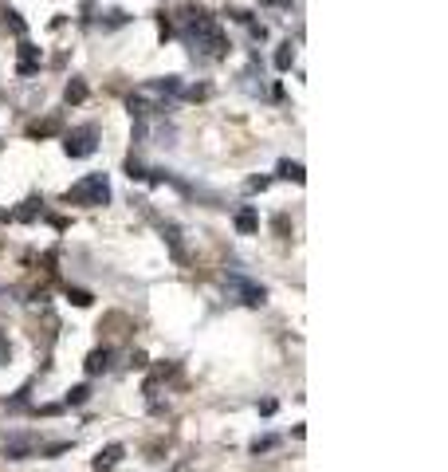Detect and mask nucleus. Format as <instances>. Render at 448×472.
<instances>
[{"mask_svg":"<svg viewBox=\"0 0 448 472\" xmlns=\"http://www.w3.org/2000/svg\"><path fill=\"white\" fill-rule=\"evenodd\" d=\"M67 205H107L110 201V182L107 173H87L83 182H75L67 193H63Z\"/></svg>","mask_w":448,"mask_h":472,"instance_id":"nucleus-1","label":"nucleus"},{"mask_svg":"<svg viewBox=\"0 0 448 472\" xmlns=\"http://www.w3.org/2000/svg\"><path fill=\"white\" fill-rule=\"evenodd\" d=\"M63 150L71 157H91L98 150V142H95V126H79V130H71L67 138H63Z\"/></svg>","mask_w":448,"mask_h":472,"instance_id":"nucleus-2","label":"nucleus"},{"mask_svg":"<svg viewBox=\"0 0 448 472\" xmlns=\"http://www.w3.org/2000/svg\"><path fill=\"white\" fill-rule=\"evenodd\" d=\"M229 283H232V288H236V291H240V299L248 303V307H264V303H267V291L260 288V283H252V279H244V276H232Z\"/></svg>","mask_w":448,"mask_h":472,"instance_id":"nucleus-3","label":"nucleus"},{"mask_svg":"<svg viewBox=\"0 0 448 472\" xmlns=\"http://www.w3.org/2000/svg\"><path fill=\"white\" fill-rule=\"evenodd\" d=\"M32 453H36V437L16 433V437H8V441H4V457H8V460H28Z\"/></svg>","mask_w":448,"mask_h":472,"instance_id":"nucleus-4","label":"nucleus"},{"mask_svg":"<svg viewBox=\"0 0 448 472\" xmlns=\"http://www.w3.org/2000/svg\"><path fill=\"white\" fill-rule=\"evenodd\" d=\"M39 63H44L39 48H32V44L24 40V44H20V67H16V71H20V75L28 79V75H36V71H39Z\"/></svg>","mask_w":448,"mask_h":472,"instance_id":"nucleus-5","label":"nucleus"},{"mask_svg":"<svg viewBox=\"0 0 448 472\" xmlns=\"http://www.w3.org/2000/svg\"><path fill=\"white\" fill-rule=\"evenodd\" d=\"M122 453H126L122 445H107V448H102V453L95 457V469H98V472H110V469H114V464L122 460Z\"/></svg>","mask_w":448,"mask_h":472,"instance_id":"nucleus-6","label":"nucleus"},{"mask_svg":"<svg viewBox=\"0 0 448 472\" xmlns=\"http://www.w3.org/2000/svg\"><path fill=\"white\" fill-rule=\"evenodd\" d=\"M102 370H110V351H107V347L87 354V374H102Z\"/></svg>","mask_w":448,"mask_h":472,"instance_id":"nucleus-7","label":"nucleus"},{"mask_svg":"<svg viewBox=\"0 0 448 472\" xmlns=\"http://www.w3.org/2000/svg\"><path fill=\"white\" fill-rule=\"evenodd\" d=\"M236 229L244 232V236H248V232H256L260 229V217H256V209L248 205V209H240V213H236Z\"/></svg>","mask_w":448,"mask_h":472,"instance_id":"nucleus-8","label":"nucleus"},{"mask_svg":"<svg viewBox=\"0 0 448 472\" xmlns=\"http://www.w3.org/2000/svg\"><path fill=\"white\" fill-rule=\"evenodd\" d=\"M279 177H287V182H295V185H303V166H299V161H287V157H283V161H279Z\"/></svg>","mask_w":448,"mask_h":472,"instance_id":"nucleus-9","label":"nucleus"},{"mask_svg":"<svg viewBox=\"0 0 448 472\" xmlns=\"http://www.w3.org/2000/svg\"><path fill=\"white\" fill-rule=\"evenodd\" d=\"M165 241H170V248H173V256H177V260H185V244H181V232L173 229V225H165Z\"/></svg>","mask_w":448,"mask_h":472,"instance_id":"nucleus-10","label":"nucleus"},{"mask_svg":"<svg viewBox=\"0 0 448 472\" xmlns=\"http://www.w3.org/2000/svg\"><path fill=\"white\" fill-rule=\"evenodd\" d=\"M291 63H295V48L283 44V48L276 51V67H279V71H291Z\"/></svg>","mask_w":448,"mask_h":472,"instance_id":"nucleus-11","label":"nucleus"},{"mask_svg":"<svg viewBox=\"0 0 448 472\" xmlns=\"http://www.w3.org/2000/svg\"><path fill=\"white\" fill-rule=\"evenodd\" d=\"M87 98V83L83 79H71V83H67V103H83Z\"/></svg>","mask_w":448,"mask_h":472,"instance_id":"nucleus-12","label":"nucleus"},{"mask_svg":"<svg viewBox=\"0 0 448 472\" xmlns=\"http://www.w3.org/2000/svg\"><path fill=\"white\" fill-rule=\"evenodd\" d=\"M4 24H8V28H12V32H16V36L24 40L28 24H24V20H20V12H12V8H8V12H4Z\"/></svg>","mask_w":448,"mask_h":472,"instance_id":"nucleus-13","label":"nucleus"},{"mask_svg":"<svg viewBox=\"0 0 448 472\" xmlns=\"http://www.w3.org/2000/svg\"><path fill=\"white\" fill-rule=\"evenodd\" d=\"M55 130H60V122L48 119V122H36V126H32L28 134H32V138H48V134H55Z\"/></svg>","mask_w":448,"mask_h":472,"instance_id":"nucleus-14","label":"nucleus"},{"mask_svg":"<svg viewBox=\"0 0 448 472\" xmlns=\"http://www.w3.org/2000/svg\"><path fill=\"white\" fill-rule=\"evenodd\" d=\"M67 299H71L75 307H87V303H91V291H83V288H67Z\"/></svg>","mask_w":448,"mask_h":472,"instance_id":"nucleus-15","label":"nucleus"},{"mask_svg":"<svg viewBox=\"0 0 448 472\" xmlns=\"http://www.w3.org/2000/svg\"><path fill=\"white\" fill-rule=\"evenodd\" d=\"M87 398H91V386H75L71 394H67V405H83Z\"/></svg>","mask_w":448,"mask_h":472,"instance_id":"nucleus-16","label":"nucleus"},{"mask_svg":"<svg viewBox=\"0 0 448 472\" xmlns=\"http://www.w3.org/2000/svg\"><path fill=\"white\" fill-rule=\"evenodd\" d=\"M126 173H130V182H145V177H150V173H145L142 166H138V161H134V157L126 161Z\"/></svg>","mask_w":448,"mask_h":472,"instance_id":"nucleus-17","label":"nucleus"},{"mask_svg":"<svg viewBox=\"0 0 448 472\" xmlns=\"http://www.w3.org/2000/svg\"><path fill=\"white\" fill-rule=\"evenodd\" d=\"M181 95H185V98H208V87H205V83H197V87H181Z\"/></svg>","mask_w":448,"mask_h":472,"instance_id":"nucleus-18","label":"nucleus"},{"mask_svg":"<svg viewBox=\"0 0 448 472\" xmlns=\"http://www.w3.org/2000/svg\"><path fill=\"white\" fill-rule=\"evenodd\" d=\"M130 20V12H122V8H114V12H107V28H118Z\"/></svg>","mask_w":448,"mask_h":472,"instance_id":"nucleus-19","label":"nucleus"},{"mask_svg":"<svg viewBox=\"0 0 448 472\" xmlns=\"http://www.w3.org/2000/svg\"><path fill=\"white\" fill-rule=\"evenodd\" d=\"M276 445V437H264V441H252V453H267V448Z\"/></svg>","mask_w":448,"mask_h":472,"instance_id":"nucleus-20","label":"nucleus"},{"mask_svg":"<svg viewBox=\"0 0 448 472\" xmlns=\"http://www.w3.org/2000/svg\"><path fill=\"white\" fill-rule=\"evenodd\" d=\"M248 189H252V193H264V189H267V177H252V182H248Z\"/></svg>","mask_w":448,"mask_h":472,"instance_id":"nucleus-21","label":"nucleus"},{"mask_svg":"<svg viewBox=\"0 0 448 472\" xmlns=\"http://www.w3.org/2000/svg\"><path fill=\"white\" fill-rule=\"evenodd\" d=\"M67 448H71V441H60V445L48 448V457H60V453H67Z\"/></svg>","mask_w":448,"mask_h":472,"instance_id":"nucleus-22","label":"nucleus"},{"mask_svg":"<svg viewBox=\"0 0 448 472\" xmlns=\"http://www.w3.org/2000/svg\"><path fill=\"white\" fill-rule=\"evenodd\" d=\"M264 4H291V0H264Z\"/></svg>","mask_w":448,"mask_h":472,"instance_id":"nucleus-23","label":"nucleus"}]
</instances>
